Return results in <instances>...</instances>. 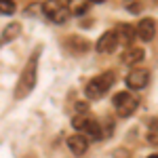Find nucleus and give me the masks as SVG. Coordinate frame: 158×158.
<instances>
[{
	"label": "nucleus",
	"instance_id": "f257e3e1",
	"mask_svg": "<svg viewBox=\"0 0 158 158\" xmlns=\"http://www.w3.org/2000/svg\"><path fill=\"white\" fill-rule=\"evenodd\" d=\"M38 57H40V49L34 51L30 55V59L25 63L23 72L19 76V82L15 86V99H25L36 86V80H38V72H36V65H38Z\"/></svg>",
	"mask_w": 158,
	"mask_h": 158
},
{
	"label": "nucleus",
	"instance_id": "f03ea898",
	"mask_svg": "<svg viewBox=\"0 0 158 158\" xmlns=\"http://www.w3.org/2000/svg\"><path fill=\"white\" fill-rule=\"evenodd\" d=\"M114 74L112 72H103L99 74V76H95V78H91L89 82H86L85 86V95L89 99H101L106 93H108L110 89L114 86Z\"/></svg>",
	"mask_w": 158,
	"mask_h": 158
},
{
	"label": "nucleus",
	"instance_id": "7ed1b4c3",
	"mask_svg": "<svg viewBox=\"0 0 158 158\" xmlns=\"http://www.w3.org/2000/svg\"><path fill=\"white\" fill-rule=\"evenodd\" d=\"M72 124H74L76 131L82 133V137H89V139H101V137H103L101 124H99L93 116H89V114H78V116H74Z\"/></svg>",
	"mask_w": 158,
	"mask_h": 158
},
{
	"label": "nucleus",
	"instance_id": "20e7f679",
	"mask_svg": "<svg viewBox=\"0 0 158 158\" xmlns=\"http://www.w3.org/2000/svg\"><path fill=\"white\" fill-rule=\"evenodd\" d=\"M42 13H44V17L49 21H53V23H65L70 19V9L63 2H59V0H44Z\"/></svg>",
	"mask_w": 158,
	"mask_h": 158
},
{
	"label": "nucleus",
	"instance_id": "39448f33",
	"mask_svg": "<svg viewBox=\"0 0 158 158\" xmlns=\"http://www.w3.org/2000/svg\"><path fill=\"white\" fill-rule=\"evenodd\" d=\"M137 106H139V99L135 97V95H131L129 91H122V93H116V95H114V108H116V112H118L120 118L133 116Z\"/></svg>",
	"mask_w": 158,
	"mask_h": 158
},
{
	"label": "nucleus",
	"instance_id": "423d86ee",
	"mask_svg": "<svg viewBox=\"0 0 158 158\" xmlns=\"http://www.w3.org/2000/svg\"><path fill=\"white\" fill-rule=\"evenodd\" d=\"M127 86L133 89V91H139V89H146L148 82H150V72L146 68H135L131 72L127 74Z\"/></svg>",
	"mask_w": 158,
	"mask_h": 158
},
{
	"label": "nucleus",
	"instance_id": "0eeeda50",
	"mask_svg": "<svg viewBox=\"0 0 158 158\" xmlns=\"http://www.w3.org/2000/svg\"><path fill=\"white\" fill-rule=\"evenodd\" d=\"M135 36H139L143 42H150L152 38L156 36V21H154V19H150V17L141 19L139 25L135 27Z\"/></svg>",
	"mask_w": 158,
	"mask_h": 158
},
{
	"label": "nucleus",
	"instance_id": "6e6552de",
	"mask_svg": "<svg viewBox=\"0 0 158 158\" xmlns=\"http://www.w3.org/2000/svg\"><path fill=\"white\" fill-rule=\"evenodd\" d=\"M116 47H120V44H118V40H116L114 30H112V32H106V34H101V38L97 40V44H95L97 53H106V55L114 53V51H116Z\"/></svg>",
	"mask_w": 158,
	"mask_h": 158
},
{
	"label": "nucleus",
	"instance_id": "1a4fd4ad",
	"mask_svg": "<svg viewBox=\"0 0 158 158\" xmlns=\"http://www.w3.org/2000/svg\"><path fill=\"white\" fill-rule=\"evenodd\" d=\"M143 57H146V51L141 47H127V51H122L120 55V61L124 65H135V63L143 61Z\"/></svg>",
	"mask_w": 158,
	"mask_h": 158
},
{
	"label": "nucleus",
	"instance_id": "9d476101",
	"mask_svg": "<svg viewBox=\"0 0 158 158\" xmlns=\"http://www.w3.org/2000/svg\"><path fill=\"white\" fill-rule=\"evenodd\" d=\"M68 150L72 152L74 156H82V154H86V150H89L86 137H82V135H72V137H68Z\"/></svg>",
	"mask_w": 158,
	"mask_h": 158
},
{
	"label": "nucleus",
	"instance_id": "9b49d317",
	"mask_svg": "<svg viewBox=\"0 0 158 158\" xmlns=\"http://www.w3.org/2000/svg\"><path fill=\"white\" fill-rule=\"evenodd\" d=\"M114 34H116V40H118V44H131L133 42V38H135V27L133 25H129V23H122V25H118L116 30H114Z\"/></svg>",
	"mask_w": 158,
	"mask_h": 158
},
{
	"label": "nucleus",
	"instance_id": "f8f14e48",
	"mask_svg": "<svg viewBox=\"0 0 158 158\" xmlns=\"http://www.w3.org/2000/svg\"><path fill=\"white\" fill-rule=\"evenodd\" d=\"M68 44H70V51L72 53H85V51H89V40H85V38H80V36H72V38H68Z\"/></svg>",
	"mask_w": 158,
	"mask_h": 158
},
{
	"label": "nucleus",
	"instance_id": "ddd939ff",
	"mask_svg": "<svg viewBox=\"0 0 158 158\" xmlns=\"http://www.w3.org/2000/svg\"><path fill=\"white\" fill-rule=\"evenodd\" d=\"M19 34H21V25H19V23H11L4 32H2V36H0V44H6V42L15 40Z\"/></svg>",
	"mask_w": 158,
	"mask_h": 158
},
{
	"label": "nucleus",
	"instance_id": "4468645a",
	"mask_svg": "<svg viewBox=\"0 0 158 158\" xmlns=\"http://www.w3.org/2000/svg\"><path fill=\"white\" fill-rule=\"evenodd\" d=\"M15 13V2L13 0H0V15H13Z\"/></svg>",
	"mask_w": 158,
	"mask_h": 158
},
{
	"label": "nucleus",
	"instance_id": "2eb2a0df",
	"mask_svg": "<svg viewBox=\"0 0 158 158\" xmlns=\"http://www.w3.org/2000/svg\"><path fill=\"white\" fill-rule=\"evenodd\" d=\"M150 133H156L158 135V118H156V120H150Z\"/></svg>",
	"mask_w": 158,
	"mask_h": 158
},
{
	"label": "nucleus",
	"instance_id": "dca6fc26",
	"mask_svg": "<svg viewBox=\"0 0 158 158\" xmlns=\"http://www.w3.org/2000/svg\"><path fill=\"white\" fill-rule=\"evenodd\" d=\"M86 2H93V4H101V2H106V0H86Z\"/></svg>",
	"mask_w": 158,
	"mask_h": 158
},
{
	"label": "nucleus",
	"instance_id": "f3484780",
	"mask_svg": "<svg viewBox=\"0 0 158 158\" xmlns=\"http://www.w3.org/2000/svg\"><path fill=\"white\" fill-rule=\"evenodd\" d=\"M148 158H158V154H152V156H148Z\"/></svg>",
	"mask_w": 158,
	"mask_h": 158
}]
</instances>
